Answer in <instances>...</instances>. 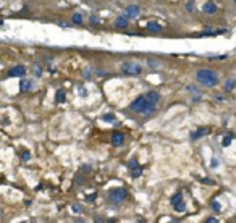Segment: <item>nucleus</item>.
Masks as SVG:
<instances>
[{"label":"nucleus","mask_w":236,"mask_h":223,"mask_svg":"<svg viewBox=\"0 0 236 223\" xmlns=\"http://www.w3.org/2000/svg\"><path fill=\"white\" fill-rule=\"evenodd\" d=\"M155 107H157V105L151 104V102L147 100L146 94L136 97V99L130 104V110H133V112H136V113L146 115V116H149V115L154 113V112H155Z\"/></svg>","instance_id":"obj_1"},{"label":"nucleus","mask_w":236,"mask_h":223,"mask_svg":"<svg viewBox=\"0 0 236 223\" xmlns=\"http://www.w3.org/2000/svg\"><path fill=\"white\" fill-rule=\"evenodd\" d=\"M196 79H197V83H201L206 87H215L218 84V74L214 69L202 68V69H197L196 71Z\"/></svg>","instance_id":"obj_2"},{"label":"nucleus","mask_w":236,"mask_h":223,"mask_svg":"<svg viewBox=\"0 0 236 223\" xmlns=\"http://www.w3.org/2000/svg\"><path fill=\"white\" fill-rule=\"evenodd\" d=\"M126 196H128V193L125 188H115L108 193V201L113 204H121L126 199Z\"/></svg>","instance_id":"obj_3"},{"label":"nucleus","mask_w":236,"mask_h":223,"mask_svg":"<svg viewBox=\"0 0 236 223\" xmlns=\"http://www.w3.org/2000/svg\"><path fill=\"white\" fill-rule=\"evenodd\" d=\"M121 71L125 74H133V76H138V74L142 73V66L136 62H125L121 65Z\"/></svg>","instance_id":"obj_4"},{"label":"nucleus","mask_w":236,"mask_h":223,"mask_svg":"<svg viewBox=\"0 0 236 223\" xmlns=\"http://www.w3.org/2000/svg\"><path fill=\"white\" fill-rule=\"evenodd\" d=\"M139 13H141V8L138 5H128V7H126V10H125V15L128 16L130 20L138 18V16H139Z\"/></svg>","instance_id":"obj_5"},{"label":"nucleus","mask_w":236,"mask_h":223,"mask_svg":"<svg viewBox=\"0 0 236 223\" xmlns=\"http://www.w3.org/2000/svg\"><path fill=\"white\" fill-rule=\"evenodd\" d=\"M24 74H26V68L23 65H16L8 71V76H11V78H20V76H24Z\"/></svg>","instance_id":"obj_6"},{"label":"nucleus","mask_w":236,"mask_h":223,"mask_svg":"<svg viewBox=\"0 0 236 223\" xmlns=\"http://www.w3.org/2000/svg\"><path fill=\"white\" fill-rule=\"evenodd\" d=\"M146 97H147V100H149L151 104H154V105L160 104V94H159L157 91H149V92L146 94Z\"/></svg>","instance_id":"obj_7"},{"label":"nucleus","mask_w":236,"mask_h":223,"mask_svg":"<svg viewBox=\"0 0 236 223\" xmlns=\"http://www.w3.org/2000/svg\"><path fill=\"white\" fill-rule=\"evenodd\" d=\"M202 10H204V13H207V15H215L217 13V5L214 3V2H206L204 7H202Z\"/></svg>","instance_id":"obj_8"},{"label":"nucleus","mask_w":236,"mask_h":223,"mask_svg":"<svg viewBox=\"0 0 236 223\" xmlns=\"http://www.w3.org/2000/svg\"><path fill=\"white\" fill-rule=\"evenodd\" d=\"M128 24H130V18L128 16H118L115 20V26L116 28H121V29H125V28H128Z\"/></svg>","instance_id":"obj_9"},{"label":"nucleus","mask_w":236,"mask_h":223,"mask_svg":"<svg viewBox=\"0 0 236 223\" xmlns=\"http://www.w3.org/2000/svg\"><path fill=\"white\" fill-rule=\"evenodd\" d=\"M125 142V136H123V133H113L112 134V144L113 146H121V144Z\"/></svg>","instance_id":"obj_10"},{"label":"nucleus","mask_w":236,"mask_h":223,"mask_svg":"<svg viewBox=\"0 0 236 223\" xmlns=\"http://www.w3.org/2000/svg\"><path fill=\"white\" fill-rule=\"evenodd\" d=\"M236 87V81L233 79V78H230V79L225 81V84H223V91L225 92H231V91Z\"/></svg>","instance_id":"obj_11"},{"label":"nucleus","mask_w":236,"mask_h":223,"mask_svg":"<svg viewBox=\"0 0 236 223\" xmlns=\"http://www.w3.org/2000/svg\"><path fill=\"white\" fill-rule=\"evenodd\" d=\"M207 134V128H199L197 131H192L191 133V138L192 139H201V138H204Z\"/></svg>","instance_id":"obj_12"},{"label":"nucleus","mask_w":236,"mask_h":223,"mask_svg":"<svg viewBox=\"0 0 236 223\" xmlns=\"http://www.w3.org/2000/svg\"><path fill=\"white\" fill-rule=\"evenodd\" d=\"M55 99H57V102H58V104H63V102H65V99H66V92H65V89H58V91H57Z\"/></svg>","instance_id":"obj_13"},{"label":"nucleus","mask_w":236,"mask_h":223,"mask_svg":"<svg viewBox=\"0 0 236 223\" xmlns=\"http://www.w3.org/2000/svg\"><path fill=\"white\" fill-rule=\"evenodd\" d=\"M147 29L149 31H152V32H160L162 31V26L160 24H157V23H147Z\"/></svg>","instance_id":"obj_14"},{"label":"nucleus","mask_w":236,"mask_h":223,"mask_svg":"<svg viewBox=\"0 0 236 223\" xmlns=\"http://www.w3.org/2000/svg\"><path fill=\"white\" fill-rule=\"evenodd\" d=\"M31 86H32V83H31L29 79H23V81L20 83V89L24 92V91H29V89H31Z\"/></svg>","instance_id":"obj_15"},{"label":"nucleus","mask_w":236,"mask_h":223,"mask_svg":"<svg viewBox=\"0 0 236 223\" xmlns=\"http://www.w3.org/2000/svg\"><path fill=\"white\" fill-rule=\"evenodd\" d=\"M173 208H175L176 212H184V210H186V204H184V201L181 199L180 202H176L175 205H173Z\"/></svg>","instance_id":"obj_16"},{"label":"nucleus","mask_w":236,"mask_h":223,"mask_svg":"<svg viewBox=\"0 0 236 223\" xmlns=\"http://www.w3.org/2000/svg\"><path fill=\"white\" fill-rule=\"evenodd\" d=\"M194 7H196L194 0H186L184 8H186V11H188V13H192V11H194Z\"/></svg>","instance_id":"obj_17"},{"label":"nucleus","mask_w":236,"mask_h":223,"mask_svg":"<svg viewBox=\"0 0 236 223\" xmlns=\"http://www.w3.org/2000/svg\"><path fill=\"white\" fill-rule=\"evenodd\" d=\"M71 23L73 24H81L83 23V15L81 13H75V15L71 16Z\"/></svg>","instance_id":"obj_18"},{"label":"nucleus","mask_w":236,"mask_h":223,"mask_svg":"<svg viewBox=\"0 0 236 223\" xmlns=\"http://www.w3.org/2000/svg\"><path fill=\"white\" fill-rule=\"evenodd\" d=\"M32 74H34L36 78H39L40 74H42V68H40V66H39L37 63L32 65Z\"/></svg>","instance_id":"obj_19"},{"label":"nucleus","mask_w":236,"mask_h":223,"mask_svg":"<svg viewBox=\"0 0 236 223\" xmlns=\"http://www.w3.org/2000/svg\"><path fill=\"white\" fill-rule=\"evenodd\" d=\"M141 175H142V168H141V167H136V168L131 170V176H133V178H139Z\"/></svg>","instance_id":"obj_20"},{"label":"nucleus","mask_w":236,"mask_h":223,"mask_svg":"<svg viewBox=\"0 0 236 223\" xmlns=\"http://www.w3.org/2000/svg\"><path fill=\"white\" fill-rule=\"evenodd\" d=\"M136 167H139L138 160H136V159H131L130 162H128V168H130V170H133V168H136Z\"/></svg>","instance_id":"obj_21"},{"label":"nucleus","mask_w":236,"mask_h":223,"mask_svg":"<svg viewBox=\"0 0 236 223\" xmlns=\"http://www.w3.org/2000/svg\"><path fill=\"white\" fill-rule=\"evenodd\" d=\"M181 199H183V196H181L180 193H178V194H175V196H173V197H171V205H175L176 202H180Z\"/></svg>","instance_id":"obj_22"},{"label":"nucleus","mask_w":236,"mask_h":223,"mask_svg":"<svg viewBox=\"0 0 236 223\" xmlns=\"http://www.w3.org/2000/svg\"><path fill=\"white\" fill-rule=\"evenodd\" d=\"M212 210H214V212H220V210H221V205L217 202V201H214V202H212Z\"/></svg>","instance_id":"obj_23"},{"label":"nucleus","mask_w":236,"mask_h":223,"mask_svg":"<svg viewBox=\"0 0 236 223\" xmlns=\"http://www.w3.org/2000/svg\"><path fill=\"white\" fill-rule=\"evenodd\" d=\"M102 120H104V121H115V116H113V115H104V116H102Z\"/></svg>","instance_id":"obj_24"},{"label":"nucleus","mask_w":236,"mask_h":223,"mask_svg":"<svg viewBox=\"0 0 236 223\" xmlns=\"http://www.w3.org/2000/svg\"><path fill=\"white\" fill-rule=\"evenodd\" d=\"M29 157H31V154L28 152V150H24V152L21 154V160H29Z\"/></svg>","instance_id":"obj_25"},{"label":"nucleus","mask_w":236,"mask_h":223,"mask_svg":"<svg viewBox=\"0 0 236 223\" xmlns=\"http://www.w3.org/2000/svg\"><path fill=\"white\" fill-rule=\"evenodd\" d=\"M78 92H79V95H83V97H86V95H87V92H86V89H84V87H81V86H79V87H78Z\"/></svg>","instance_id":"obj_26"},{"label":"nucleus","mask_w":236,"mask_h":223,"mask_svg":"<svg viewBox=\"0 0 236 223\" xmlns=\"http://www.w3.org/2000/svg\"><path fill=\"white\" fill-rule=\"evenodd\" d=\"M230 144H231V136H226L223 139V146H230Z\"/></svg>","instance_id":"obj_27"},{"label":"nucleus","mask_w":236,"mask_h":223,"mask_svg":"<svg viewBox=\"0 0 236 223\" xmlns=\"http://www.w3.org/2000/svg\"><path fill=\"white\" fill-rule=\"evenodd\" d=\"M91 74H92V71H89V69H86L84 73H83V78H86V79H87V78H91Z\"/></svg>","instance_id":"obj_28"},{"label":"nucleus","mask_w":236,"mask_h":223,"mask_svg":"<svg viewBox=\"0 0 236 223\" xmlns=\"http://www.w3.org/2000/svg\"><path fill=\"white\" fill-rule=\"evenodd\" d=\"M73 210H75V212H83V207H81V205H73Z\"/></svg>","instance_id":"obj_29"},{"label":"nucleus","mask_w":236,"mask_h":223,"mask_svg":"<svg viewBox=\"0 0 236 223\" xmlns=\"http://www.w3.org/2000/svg\"><path fill=\"white\" fill-rule=\"evenodd\" d=\"M218 167V162H217V159H212V168H217Z\"/></svg>","instance_id":"obj_30"},{"label":"nucleus","mask_w":236,"mask_h":223,"mask_svg":"<svg viewBox=\"0 0 236 223\" xmlns=\"http://www.w3.org/2000/svg\"><path fill=\"white\" fill-rule=\"evenodd\" d=\"M188 91H191V92H199V91H197L196 87H192V86H189V87H188Z\"/></svg>","instance_id":"obj_31"},{"label":"nucleus","mask_w":236,"mask_h":223,"mask_svg":"<svg viewBox=\"0 0 236 223\" xmlns=\"http://www.w3.org/2000/svg\"><path fill=\"white\" fill-rule=\"evenodd\" d=\"M215 99L218 100V102H221V100H223V95H220V94H218V95H215Z\"/></svg>","instance_id":"obj_32"},{"label":"nucleus","mask_w":236,"mask_h":223,"mask_svg":"<svg viewBox=\"0 0 236 223\" xmlns=\"http://www.w3.org/2000/svg\"><path fill=\"white\" fill-rule=\"evenodd\" d=\"M207 222H209V223H215L217 220H215V218H207Z\"/></svg>","instance_id":"obj_33"},{"label":"nucleus","mask_w":236,"mask_h":223,"mask_svg":"<svg viewBox=\"0 0 236 223\" xmlns=\"http://www.w3.org/2000/svg\"><path fill=\"white\" fill-rule=\"evenodd\" d=\"M235 3H236V0H235Z\"/></svg>","instance_id":"obj_34"}]
</instances>
